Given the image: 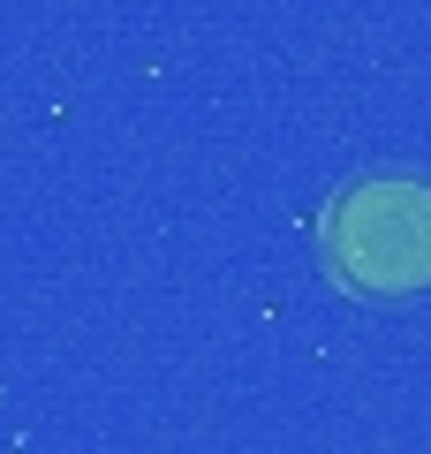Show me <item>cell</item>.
<instances>
[{
  "mask_svg": "<svg viewBox=\"0 0 431 454\" xmlns=\"http://www.w3.org/2000/svg\"><path fill=\"white\" fill-rule=\"evenodd\" d=\"M325 265L356 295H416L431 288V182L416 175H356L318 220Z\"/></svg>",
  "mask_w": 431,
  "mask_h": 454,
  "instance_id": "obj_1",
  "label": "cell"
}]
</instances>
